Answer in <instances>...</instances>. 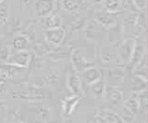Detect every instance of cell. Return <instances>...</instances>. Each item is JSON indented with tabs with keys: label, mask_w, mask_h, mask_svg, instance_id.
<instances>
[{
	"label": "cell",
	"mask_w": 148,
	"mask_h": 123,
	"mask_svg": "<svg viewBox=\"0 0 148 123\" xmlns=\"http://www.w3.org/2000/svg\"><path fill=\"white\" fill-rule=\"evenodd\" d=\"M136 42L133 39H127L118 48V58L122 65L129 64L131 60Z\"/></svg>",
	"instance_id": "1"
},
{
	"label": "cell",
	"mask_w": 148,
	"mask_h": 123,
	"mask_svg": "<svg viewBox=\"0 0 148 123\" xmlns=\"http://www.w3.org/2000/svg\"><path fill=\"white\" fill-rule=\"evenodd\" d=\"M66 35V31L63 27H58L56 29L46 30L45 33V38L48 44L52 46H59L62 44Z\"/></svg>",
	"instance_id": "2"
},
{
	"label": "cell",
	"mask_w": 148,
	"mask_h": 123,
	"mask_svg": "<svg viewBox=\"0 0 148 123\" xmlns=\"http://www.w3.org/2000/svg\"><path fill=\"white\" fill-rule=\"evenodd\" d=\"M31 61V55L27 51H18V53H15L13 55H10L9 57H7V62L8 64H11L14 66L22 68L25 69L30 64Z\"/></svg>",
	"instance_id": "3"
},
{
	"label": "cell",
	"mask_w": 148,
	"mask_h": 123,
	"mask_svg": "<svg viewBox=\"0 0 148 123\" xmlns=\"http://www.w3.org/2000/svg\"><path fill=\"white\" fill-rule=\"evenodd\" d=\"M55 0H37L35 3L36 14L40 18H45L51 15L55 10Z\"/></svg>",
	"instance_id": "4"
},
{
	"label": "cell",
	"mask_w": 148,
	"mask_h": 123,
	"mask_svg": "<svg viewBox=\"0 0 148 123\" xmlns=\"http://www.w3.org/2000/svg\"><path fill=\"white\" fill-rule=\"evenodd\" d=\"M71 61L73 63V66L75 67L77 70H83L87 68L94 66V63L90 62L84 57L81 50L76 49L71 53Z\"/></svg>",
	"instance_id": "5"
},
{
	"label": "cell",
	"mask_w": 148,
	"mask_h": 123,
	"mask_svg": "<svg viewBox=\"0 0 148 123\" xmlns=\"http://www.w3.org/2000/svg\"><path fill=\"white\" fill-rule=\"evenodd\" d=\"M67 85L69 91L74 95H80L82 94V80L76 72H71L67 79Z\"/></svg>",
	"instance_id": "6"
},
{
	"label": "cell",
	"mask_w": 148,
	"mask_h": 123,
	"mask_svg": "<svg viewBox=\"0 0 148 123\" xmlns=\"http://www.w3.org/2000/svg\"><path fill=\"white\" fill-rule=\"evenodd\" d=\"M97 123H124L119 114L109 110H103L96 116Z\"/></svg>",
	"instance_id": "7"
},
{
	"label": "cell",
	"mask_w": 148,
	"mask_h": 123,
	"mask_svg": "<svg viewBox=\"0 0 148 123\" xmlns=\"http://www.w3.org/2000/svg\"><path fill=\"white\" fill-rule=\"evenodd\" d=\"M115 13L108 11H99L95 13V20L100 24L106 27H112L117 24V18L114 16Z\"/></svg>",
	"instance_id": "8"
},
{
	"label": "cell",
	"mask_w": 148,
	"mask_h": 123,
	"mask_svg": "<svg viewBox=\"0 0 148 123\" xmlns=\"http://www.w3.org/2000/svg\"><path fill=\"white\" fill-rule=\"evenodd\" d=\"M82 80L90 85L101 79V72L97 68L92 66L82 71Z\"/></svg>",
	"instance_id": "9"
},
{
	"label": "cell",
	"mask_w": 148,
	"mask_h": 123,
	"mask_svg": "<svg viewBox=\"0 0 148 123\" xmlns=\"http://www.w3.org/2000/svg\"><path fill=\"white\" fill-rule=\"evenodd\" d=\"M105 96L106 101L112 105H118L122 101L123 94L122 92L118 88L108 87L105 90Z\"/></svg>",
	"instance_id": "10"
},
{
	"label": "cell",
	"mask_w": 148,
	"mask_h": 123,
	"mask_svg": "<svg viewBox=\"0 0 148 123\" xmlns=\"http://www.w3.org/2000/svg\"><path fill=\"white\" fill-rule=\"evenodd\" d=\"M145 45L142 44H136L135 47H134V50H133L132 58L129 62L130 68H131V69H134L138 63L141 61V59L143 58V57L145 56Z\"/></svg>",
	"instance_id": "11"
},
{
	"label": "cell",
	"mask_w": 148,
	"mask_h": 123,
	"mask_svg": "<svg viewBox=\"0 0 148 123\" xmlns=\"http://www.w3.org/2000/svg\"><path fill=\"white\" fill-rule=\"evenodd\" d=\"M22 70V68L14 66L11 64H5L0 66V79H7V78H11L17 75L18 72Z\"/></svg>",
	"instance_id": "12"
},
{
	"label": "cell",
	"mask_w": 148,
	"mask_h": 123,
	"mask_svg": "<svg viewBox=\"0 0 148 123\" xmlns=\"http://www.w3.org/2000/svg\"><path fill=\"white\" fill-rule=\"evenodd\" d=\"M80 101V97L79 95H74L73 96H71L69 98H66L63 102V111L65 113L66 116H69L71 115L73 110L75 109L77 104Z\"/></svg>",
	"instance_id": "13"
},
{
	"label": "cell",
	"mask_w": 148,
	"mask_h": 123,
	"mask_svg": "<svg viewBox=\"0 0 148 123\" xmlns=\"http://www.w3.org/2000/svg\"><path fill=\"white\" fill-rule=\"evenodd\" d=\"M61 18L58 15L51 14L47 17L44 18V27L46 30L56 29L58 27H61Z\"/></svg>",
	"instance_id": "14"
},
{
	"label": "cell",
	"mask_w": 148,
	"mask_h": 123,
	"mask_svg": "<svg viewBox=\"0 0 148 123\" xmlns=\"http://www.w3.org/2000/svg\"><path fill=\"white\" fill-rule=\"evenodd\" d=\"M131 88L132 91H137V92H141V91L146 90L145 78H143L142 76H139V75H135L132 79Z\"/></svg>",
	"instance_id": "15"
},
{
	"label": "cell",
	"mask_w": 148,
	"mask_h": 123,
	"mask_svg": "<svg viewBox=\"0 0 148 123\" xmlns=\"http://www.w3.org/2000/svg\"><path fill=\"white\" fill-rule=\"evenodd\" d=\"M90 89L92 94L96 97H102L105 94L106 86H105V81L103 79H99L96 81L95 83L90 84Z\"/></svg>",
	"instance_id": "16"
},
{
	"label": "cell",
	"mask_w": 148,
	"mask_h": 123,
	"mask_svg": "<svg viewBox=\"0 0 148 123\" xmlns=\"http://www.w3.org/2000/svg\"><path fill=\"white\" fill-rule=\"evenodd\" d=\"M82 0H61V5L64 10L68 12L77 11L81 8Z\"/></svg>",
	"instance_id": "17"
},
{
	"label": "cell",
	"mask_w": 148,
	"mask_h": 123,
	"mask_svg": "<svg viewBox=\"0 0 148 123\" xmlns=\"http://www.w3.org/2000/svg\"><path fill=\"white\" fill-rule=\"evenodd\" d=\"M29 40L24 35H17L12 40V47L18 51H22L27 47Z\"/></svg>",
	"instance_id": "18"
},
{
	"label": "cell",
	"mask_w": 148,
	"mask_h": 123,
	"mask_svg": "<svg viewBox=\"0 0 148 123\" xmlns=\"http://www.w3.org/2000/svg\"><path fill=\"white\" fill-rule=\"evenodd\" d=\"M103 6L105 10L111 13H116L121 10L120 0H103Z\"/></svg>",
	"instance_id": "19"
},
{
	"label": "cell",
	"mask_w": 148,
	"mask_h": 123,
	"mask_svg": "<svg viewBox=\"0 0 148 123\" xmlns=\"http://www.w3.org/2000/svg\"><path fill=\"white\" fill-rule=\"evenodd\" d=\"M8 15V5L4 1L0 3V22L6 21Z\"/></svg>",
	"instance_id": "20"
},
{
	"label": "cell",
	"mask_w": 148,
	"mask_h": 123,
	"mask_svg": "<svg viewBox=\"0 0 148 123\" xmlns=\"http://www.w3.org/2000/svg\"><path fill=\"white\" fill-rule=\"evenodd\" d=\"M132 1L135 8H138L140 10H145L147 7V0H132Z\"/></svg>",
	"instance_id": "21"
},
{
	"label": "cell",
	"mask_w": 148,
	"mask_h": 123,
	"mask_svg": "<svg viewBox=\"0 0 148 123\" xmlns=\"http://www.w3.org/2000/svg\"><path fill=\"white\" fill-rule=\"evenodd\" d=\"M120 4H121V8H127V10H132L133 8H135L133 5L132 0H120Z\"/></svg>",
	"instance_id": "22"
},
{
	"label": "cell",
	"mask_w": 148,
	"mask_h": 123,
	"mask_svg": "<svg viewBox=\"0 0 148 123\" xmlns=\"http://www.w3.org/2000/svg\"><path fill=\"white\" fill-rule=\"evenodd\" d=\"M5 88H6V81L4 79H0V94L5 90Z\"/></svg>",
	"instance_id": "23"
},
{
	"label": "cell",
	"mask_w": 148,
	"mask_h": 123,
	"mask_svg": "<svg viewBox=\"0 0 148 123\" xmlns=\"http://www.w3.org/2000/svg\"><path fill=\"white\" fill-rule=\"evenodd\" d=\"M92 1H95V2H96V3H100V2L103 1V0H92Z\"/></svg>",
	"instance_id": "24"
},
{
	"label": "cell",
	"mask_w": 148,
	"mask_h": 123,
	"mask_svg": "<svg viewBox=\"0 0 148 123\" xmlns=\"http://www.w3.org/2000/svg\"><path fill=\"white\" fill-rule=\"evenodd\" d=\"M2 1H4V0H0V3H1Z\"/></svg>",
	"instance_id": "25"
},
{
	"label": "cell",
	"mask_w": 148,
	"mask_h": 123,
	"mask_svg": "<svg viewBox=\"0 0 148 123\" xmlns=\"http://www.w3.org/2000/svg\"><path fill=\"white\" fill-rule=\"evenodd\" d=\"M21 123H25V122H21Z\"/></svg>",
	"instance_id": "26"
}]
</instances>
